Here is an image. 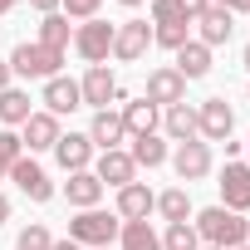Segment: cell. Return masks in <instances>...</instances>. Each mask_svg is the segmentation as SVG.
I'll list each match as a JSON object with an SVG mask.
<instances>
[{
	"label": "cell",
	"mask_w": 250,
	"mask_h": 250,
	"mask_svg": "<svg viewBox=\"0 0 250 250\" xmlns=\"http://www.w3.org/2000/svg\"><path fill=\"white\" fill-rule=\"evenodd\" d=\"M69 15L54 10L40 20V40L35 44H15L10 49V74L20 79H54L64 64H69Z\"/></svg>",
	"instance_id": "obj_1"
},
{
	"label": "cell",
	"mask_w": 250,
	"mask_h": 250,
	"mask_svg": "<svg viewBox=\"0 0 250 250\" xmlns=\"http://www.w3.org/2000/svg\"><path fill=\"white\" fill-rule=\"evenodd\" d=\"M191 230L201 235V245H216V250H235V245L250 240V221H245L240 211H226V206H206V211H196Z\"/></svg>",
	"instance_id": "obj_2"
},
{
	"label": "cell",
	"mask_w": 250,
	"mask_h": 250,
	"mask_svg": "<svg viewBox=\"0 0 250 250\" xmlns=\"http://www.w3.org/2000/svg\"><path fill=\"white\" fill-rule=\"evenodd\" d=\"M118 230H123L118 211H98V206H88V211H79V216L69 221V240H79V245H88V250L118 245Z\"/></svg>",
	"instance_id": "obj_3"
},
{
	"label": "cell",
	"mask_w": 250,
	"mask_h": 250,
	"mask_svg": "<svg viewBox=\"0 0 250 250\" xmlns=\"http://www.w3.org/2000/svg\"><path fill=\"white\" fill-rule=\"evenodd\" d=\"M230 133H235V108L226 98H206L196 108V138L201 143H230Z\"/></svg>",
	"instance_id": "obj_4"
},
{
	"label": "cell",
	"mask_w": 250,
	"mask_h": 250,
	"mask_svg": "<svg viewBox=\"0 0 250 250\" xmlns=\"http://www.w3.org/2000/svg\"><path fill=\"white\" fill-rule=\"evenodd\" d=\"M113 30L118 25H108V20H83L79 30H74V49H79V59L83 64H103L108 54H113Z\"/></svg>",
	"instance_id": "obj_5"
},
{
	"label": "cell",
	"mask_w": 250,
	"mask_h": 250,
	"mask_svg": "<svg viewBox=\"0 0 250 250\" xmlns=\"http://www.w3.org/2000/svg\"><path fill=\"white\" fill-rule=\"evenodd\" d=\"M79 93H83V108H93V113H103L113 98H123L118 74H113L108 64H88V74L79 79Z\"/></svg>",
	"instance_id": "obj_6"
},
{
	"label": "cell",
	"mask_w": 250,
	"mask_h": 250,
	"mask_svg": "<svg viewBox=\"0 0 250 250\" xmlns=\"http://www.w3.org/2000/svg\"><path fill=\"white\" fill-rule=\"evenodd\" d=\"M147 49H152V25H147V20H123V25L113 30V59L138 64Z\"/></svg>",
	"instance_id": "obj_7"
},
{
	"label": "cell",
	"mask_w": 250,
	"mask_h": 250,
	"mask_svg": "<svg viewBox=\"0 0 250 250\" xmlns=\"http://www.w3.org/2000/svg\"><path fill=\"white\" fill-rule=\"evenodd\" d=\"M167 162H172V172H177L182 182H201V177L211 172V143H201V138L177 143V152H172Z\"/></svg>",
	"instance_id": "obj_8"
},
{
	"label": "cell",
	"mask_w": 250,
	"mask_h": 250,
	"mask_svg": "<svg viewBox=\"0 0 250 250\" xmlns=\"http://www.w3.org/2000/svg\"><path fill=\"white\" fill-rule=\"evenodd\" d=\"M147 103H157V108H172V103H187V79L172 69V64H162V69H152L147 74V93H143Z\"/></svg>",
	"instance_id": "obj_9"
},
{
	"label": "cell",
	"mask_w": 250,
	"mask_h": 250,
	"mask_svg": "<svg viewBox=\"0 0 250 250\" xmlns=\"http://www.w3.org/2000/svg\"><path fill=\"white\" fill-rule=\"evenodd\" d=\"M10 182H15V187H20V191H25L35 206H44V201L54 196V182H49V172H44L35 157H20V162L10 167Z\"/></svg>",
	"instance_id": "obj_10"
},
{
	"label": "cell",
	"mask_w": 250,
	"mask_h": 250,
	"mask_svg": "<svg viewBox=\"0 0 250 250\" xmlns=\"http://www.w3.org/2000/svg\"><path fill=\"white\" fill-rule=\"evenodd\" d=\"M216 187H221V206L226 211H250V162H226Z\"/></svg>",
	"instance_id": "obj_11"
},
{
	"label": "cell",
	"mask_w": 250,
	"mask_h": 250,
	"mask_svg": "<svg viewBox=\"0 0 250 250\" xmlns=\"http://www.w3.org/2000/svg\"><path fill=\"white\" fill-rule=\"evenodd\" d=\"M40 103H44V113H54V118H64V113L83 108V93H79V79H64V74L44 79V93H40Z\"/></svg>",
	"instance_id": "obj_12"
},
{
	"label": "cell",
	"mask_w": 250,
	"mask_h": 250,
	"mask_svg": "<svg viewBox=\"0 0 250 250\" xmlns=\"http://www.w3.org/2000/svg\"><path fill=\"white\" fill-rule=\"evenodd\" d=\"M103 187H128V182H138V162L123 152V147H113V152H98V162L88 167Z\"/></svg>",
	"instance_id": "obj_13"
},
{
	"label": "cell",
	"mask_w": 250,
	"mask_h": 250,
	"mask_svg": "<svg viewBox=\"0 0 250 250\" xmlns=\"http://www.w3.org/2000/svg\"><path fill=\"white\" fill-rule=\"evenodd\" d=\"M157 211V191L147 182H128L118 187V221H147Z\"/></svg>",
	"instance_id": "obj_14"
},
{
	"label": "cell",
	"mask_w": 250,
	"mask_h": 250,
	"mask_svg": "<svg viewBox=\"0 0 250 250\" xmlns=\"http://www.w3.org/2000/svg\"><path fill=\"white\" fill-rule=\"evenodd\" d=\"M54 162H59L64 172H88V167H93V143H88V133H59Z\"/></svg>",
	"instance_id": "obj_15"
},
{
	"label": "cell",
	"mask_w": 250,
	"mask_h": 250,
	"mask_svg": "<svg viewBox=\"0 0 250 250\" xmlns=\"http://www.w3.org/2000/svg\"><path fill=\"white\" fill-rule=\"evenodd\" d=\"M88 143H93V152H113L118 143H128V128H123V113H113V108L93 113V123H88Z\"/></svg>",
	"instance_id": "obj_16"
},
{
	"label": "cell",
	"mask_w": 250,
	"mask_h": 250,
	"mask_svg": "<svg viewBox=\"0 0 250 250\" xmlns=\"http://www.w3.org/2000/svg\"><path fill=\"white\" fill-rule=\"evenodd\" d=\"M20 143H25L30 152H54V143H59V118H54V113H30Z\"/></svg>",
	"instance_id": "obj_17"
},
{
	"label": "cell",
	"mask_w": 250,
	"mask_h": 250,
	"mask_svg": "<svg viewBox=\"0 0 250 250\" xmlns=\"http://www.w3.org/2000/svg\"><path fill=\"white\" fill-rule=\"evenodd\" d=\"M172 69H177L187 83H191V79H206V74H211V49H206L201 40H187V44L177 49V64H172Z\"/></svg>",
	"instance_id": "obj_18"
},
{
	"label": "cell",
	"mask_w": 250,
	"mask_h": 250,
	"mask_svg": "<svg viewBox=\"0 0 250 250\" xmlns=\"http://www.w3.org/2000/svg\"><path fill=\"white\" fill-rule=\"evenodd\" d=\"M64 196H69V206L88 211V206H98V201H103V182H98L93 172H69V182H64Z\"/></svg>",
	"instance_id": "obj_19"
},
{
	"label": "cell",
	"mask_w": 250,
	"mask_h": 250,
	"mask_svg": "<svg viewBox=\"0 0 250 250\" xmlns=\"http://www.w3.org/2000/svg\"><path fill=\"white\" fill-rule=\"evenodd\" d=\"M157 103H147V98H138V103H123V128H128V138H147V133H157Z\"/></svg>",
	"instance_id": "obj_20"
},
{
	"label": "cell",
	"mask_w": 250,
	"mask_h": 250,
	"mask_svg": "<svg viewBox=\"0 0 250 250\" xmlns=\"http://www.w3.org/2000/svg\"><path fill=\"white\" fill-rule=\"evenodd\" d=\"M196 25H201V44H206V49H216V44H226V40H230L235 15H230V10H221V5H211L206 15H196Z\"/></svg>",
	"instance_id": "obj_21"
},
{
	"label": "cell",
	"mask_w": 250,
	"mask_h": 250,
	"mask_svg": "<svg viewBox=\"0 0 250 250\" xmlns=\"http://www.w3.org/2000/svg\"><path fill=\"white\" fill-rule=\"evenodd\" d=\"M30 113H35V108H30V93H25V88L10 83L5 93H0V123H5V128H25Z\"/></svg>",
	"instance_id": "obj_22"
},
{
	"label": "cell",
	"mask_w": 250,
	"mask_h": 250,
	"mask_svg": "<svg viewBox=\"0 0 250 250\" xmlns=\"http://www.w3.org/2000/svg\"><path fill=\"white\" fill-rule=\"evenodd\" d=\"M118 250H162V235L147 221H123L118 230Z\"/></svg>",
	"instance_id": "obj_23"
},
{
	"label": "cell",
	"mask_w": 250,
	"mask_h": 250,
	"mask_svg": "<svg viewBox=\"0 0 250 250\" xmlns=\"http://www.w3.org/2000/svg\"><path fill=\"white\" fill-rule=\"evenodd\" d=\"M162 128H167V138H177V143H191V138H196V108H187V103H172V108L162 113Z\"/></svg>",
	"instance_id": "obj_24"
},
{
	"label": "cell",
	"mask_w": 250,
	"mask_h": 250,
	"mask_svg": "<svg viewBox=\"0 0 250 250\" xmlns=\"http://www.w3.org/2000/svg\"><path fill=\"white\" fill-rule=\"evenodd\" d=\"M128 157H133L138 167H147V172H152V167H162L172 152H167V143H162L157 133H147V138H133V152H128Z\"/></svg>",
	"instance_id": "obj_25"
},
{
	"label": "cell",
	"mask_w": 250,
	"mask_h": 250,
	"mask_svg": "<svg viewBox=\"0 0 250 250\" xmlns=\"http://www.w3.org/2000/svg\"><path fill=\"white\" fill-rule=\"evenodd\" d=\"M157 216H162L167 226L187 221V216H191V196H187V187H172V191H162V196H157Z\"/></svg>",
	"instance_id": "obj_26"
},
{
	"label": "cell",
	"mask_w": 250,
	"mask_h": 250,
	"mask_svg": "<svg viewBox=\"0 0 250 250\" xmlns=\"http://www.w3.org/2000/svg\"><path fill=\"white\" fill-rule=\"evenodd\" d=\"M162 250H201V235L191 230V221H177L162 230Z\"/></svg>",
	"instance_id": "obj_27"
},
{
	"label": "cell",
	"mask_w": 250,
	"mask_h": 250,
	"mask_svg": "<svg viewBox=\"0 0 250 250\" xmlns=\"http://www.w3.org/2000/svg\"><path fill=\"white\" fill-rule=\"evenodd\" d=\"M25 157V143H20V133L15 128H0V177H10V167Z\"/></svg>",
	"instance_id": "obj_28"
},
{
	"label": "cell",
	"mask_w": 250,
	"mask_h": 250,
	"mask_svg": "<svg viewBox=\"0 0 250 250\" xmlns=\"http://www.w3.org/2000/svg\"><path fill=\"white\" fill-rule=\"evenodd\" d=\"M177 25H191L177 0H152V30H177Z\"/></svg>",
	"instance_id": "obj_29"
},
{
	"label": "cell",
	"mask_w": 250,
	"mask_h": 250,
	"mask_svg": "<svg viewBox=\"0 0 250 250\" xmlns=\"http://www.w3.org/2000/svg\"><path fill=\"white\" fill-rule=\"evenodd\" d=\"M49 245H54V235H49L40 221H35V226H25V230L15 235V250H49Z\"/></svg>",
	"instance_id": "obj_30"
},
{
	"label": "cell",
	"mask_w": 250,
	"mask_h": 250,
	"mask_svg": "<svg viewBox=\"0 0 250 250\" xmlns=\"http://www.w3.org/2000/svg\"><path fill=\"white\" fill-rule=\"evenodd\" d=\"M98 5H103V0H64L59 10H64L69 20H79V25H83V20H93V15H98Z\"/></svg>",
	"instance_id": "obj_31"
},
{
	"label": "cell",
	"mask_w": 250,
	"mask_h": 250,
	"mask_svg": "<svg viewBox=\"0 0 250 250\" xmlns=\"http://www.w3.org/2000/svg\"><path fill=\"white\" fill-rule=\"evenodd\" d=\"M177 5H182V15H187V20H196V15H206V10H211V0H177Z\"/></svg>",
	"instance_id": "obj_32"
},
{
	"label": "cell",
	"mask_w": 250,
	"mask_h": 250,
	"mask_svg": "<svg viewBox=\"0 0 250 250\" xmlns=\"http://www.w3.org/2000/svg\"><path fill=\"white\" fill-rule=\"evenodd\" d=\"M211 5H221V10H230V15H250V0H211Z\"/></svg>",
	"instance_id": "obj_33"
},
{
	"label": "cell",
	"mask_w": 250,
	"mask_h": 250,
	"mask_svg": "<svg viewBox=\"0 0 250 250\" xmlns=\"http://www.w3.org/2000/svg\"><path fill=\"white\" fill-rule=\"evenodd\" d=\"M59 5H64V0H30V10H40V15H54Z\"/></svg>",
	"instance_id": "obj_34"
},
{
	"label": "cell",
	"mask_w": 250,
	"mask_h": 250,
	"mask_svg": "<svg viewBox=\"0 0 250 250\" xmlns=\"http://www.w3.org/2000/svg\"><path fill=\"white\" fill-rule=\"evenodd\" d=\"M10 79H15V74H10V59H0V93L10 88Z\"/></svg>",
	"instance_id": "obj_35"
},
{
	"label": "cell",
	"mask_w": 250,
	"mask_h": 250,
	"mask_svg": "<svg viewBox=\"0 0 250 250\" xmlns=\"http://www.w3.org/2000/svg\"><path fill=\"white\" fill-rule=\"evenodd\" d=\"M5 221H10V196L0 191V226H5Z\"/></svg>",
	"instance_id": "obj_36"
},
{
	"label": "cell",
	"mask_w": 250,
	"mask_h": 250,
	"mask_svg": "<svg viewBox=\"0 0 250 250\" xmlns=\"http://www.w3.org/2000/svg\"><path fill=\"white\" fill-rule=\"evenodd\" d=\"M49 250H83V245H79V240H54Z\"/></svg>",
	"instance_id": "obj_37"
},
{
	"label": "cell",
	"mask_w": 250,
	"mask_h": 250,
	"mask_svg": "<svg viewBox=\"0 0 250 250\" xmlns=\"http://www.w3.org/2000/svg\"><path fill=\"white\" fill-rule=\"evenodd\" d=\"M15 5H20V0H0V15H10V10H15Z\"/></svg>",
	"instance_id": "obj_38"
},
{
	"label": "cell",
	"mask_w": 250,
	"mask_h": 250,
	"mask_svg": "<svg viewBox=\"0 0 250 250\" xmlns=\"http://www.w3.org/2000/svg\"><path fill=\"white\" fill-rule=\"evenodd\" d=\"M118 5H128V10H138V5H147V0H118Z\"/></svg>",
	"instance_id": "obj_39"
},
{
	"label": "cell",
	"mask_w": 250,
	"mask_h": 250,
	"mask_svg": "<svg viewBox=\"0 0 250 250\" xmlns=\"http://www.w3.org/2000/svg\"><path fill=\"white\" fill-rule=\"evenodd\" d=\"M240 64H245V69H250V44H245V54H240Z\"/></svg>",
	"instance_id": "obj_40"
},
{
	"label": "cell",
	"mask_w": 250,
	"mask_h": 250,
	"mask_svg": "<svg viewBox=\"0 0 250 250\" xmlns=\"http://www.w3.org/2000/svg\"><path fill=\"white\" fill-rule=\"evenodd\" d=\"M235 250H250V240H245V245H235Z\"/></svg>",
	"instance_id": "obj_41"
},
{
	"label": "cell",
	"mask_w": 250,
	"mask_h": 250,
	"mask_svg": "<svg viewBox=\"0 0 250 250\" xmlns=\"http://www.w3.org/2000/svg\"><path fill=\"white\" fill-rule=\"evenodd\" d=\"M98 250H118V245H98Z\"/></svg>",
	"instance_id": "obj_42"
},
{
	"label": "cell",
	"mask_w": 250,
	"mask_h": 250,
	"mask_svg": "<svg viewBox=\"0 0 250 250\" xmlns=\"http://www.w3.org/2000/svg\"><path fill=\"white\" fill-rule=\"evenodd\" d=\"M201 250H216V245H201Z\"/></svg>",
	"instance_id": "obj_43"
},
{
	"label": "cell",
	"mask_w": 250,
	"mask_h": 250,
	"mask_svg": "<svg viewBox=\"0 0 250 250\" xmlns=\"http://www.w3.org/2000/svg\"><path fill=\"white\" fill-rule=\"evenodd\" d=\"M245 147H250V143H245Z\"/></svg>",
	"instance_id": "obj_44"
}]
</instances>
